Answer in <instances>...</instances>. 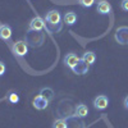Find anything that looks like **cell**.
<instances>
[{
	"label": "cell",
	"mask_w": 128,
	"mask_h": 128,
	"mask_svg": "<svg viewBox=\"0 0 128 128\" xmlns=\"http://www.w3.org/2000/svg\"><path fill=\"white\" fill-rule=\"evenodd\" d=\"M96 10H98V13H100V14H109L112 12V5L108 2H105V0H101V2L98 3Z\"/></svg>",
	"instance_id": "ba28073f"
},
{
	"label": "cell",
	"mask_w": 128,
	"mask_h": 128,
	"mask_svg": "<svg viewBox=\"0 0 128 128\" xmlns=\"http://www.w3.org/2000/svg\"><path fill=\"white\" fill-rule=\"evenodd\" d=\"M88 67H90L88 64L81 59V60L76 64V66L72 68V70L76 73V74H78V76H82V74H86V73L88 72Z\"/></svg>",
	"instance_id": "8992f818"
},
{
	"label": "cell",
	"mask_w": 128,
	"mask_h": 128,
	"mask_svg": "<svg viewBox=\"0 0 128 128\" xmlns=\"http://www.w3.org/2000/svg\"><path fill=\"white\" fill-rule=\"evenodd\" d=\"M120 8H122V10H124V12H128V0H122Z\"/></svg>",
	"instance_id": "ac0fdd59"
},
{
	"label": "cell",
	"mask_w": 128,
	"mask_h": 128,
	"mask_svg": "<svg viewBox=\"0 0 128 128\" xmlns=\"http://www.w3.org/2000/svg\"><path fill=\"white\" fill-rule=\"evenodd\" d=\"M8 100H9V102H12V104H17L19 101V96L16 92H10L8 95Z\"/></svg>",
	"instance_id": "e0dca14e"
},
{
	"label": "cell",
	"mask_w": 128,
	"mask_h": 128,
	"mask_svg": "<svg viewBox=\"0 0 128 128\" xmlns=\"http://www.w3.org/2000/svg\"><path fill=\"white\" fill-rule=\"evenodd\" d=\"M52 128H68V126L64 119H56L52 124Z\"/></svg>",
	"instance_id": "9a60e30c"
},
{
	"label": "cell",
	"mask_w": 128,
	"mask_h": 128,
	"mask_svg": "<svg viewBox=\"0 0 128 128\" xmlns=\"http://www.w3.org/2000/svg\"><path fill=\"white\" fill-rule=\"evenodd\" d=\"M34 108L37 109V110H44L48 108V105H49V100H46L45 98H42V96H36V98L34 99Z\"/></svg>",
	"instance_id": "52a82bcc"
},
{
	"label": "cell",
	"mask_w": 128,
	"mask_h": 128,
	"mask_svg": "<svg viewBox=\"0 0 128 128\" xmlns=\"http://www.w3.org/2000/svg\"><path fill=\"white\" fill-rule=\"evenodd\" d=\"M13 51L18 56H24L28 52V46H27V44L24 41H17L13 45Z\"/></svg>",
	"instance_id": "277c9868"
},
{
	"label": "cell",
	"mask_w": 128,
	"mask_h": 128,
	"mask_svg": "<svg viewBox=\"0 0 128 128\" xmlns=\"http://www.w3.org/2000/svg\"><path fill=\"white\" fill-rule=\"evenodd\" d=\"M40 96H42V98H45L46 100H51L52 98H54V92H52V90L50 88H42L40 91Z\"/></svg>",
	"instance_id": "5bb4252c"
},
{
	"label": "cell",
	"mask_w": 128,
	"mask_h": 128,
	"mask_svg": "<svg viewBox=\"0 0 128 128\" xmlns=\"http://www.w3.org/2000/svg\"><path fill=\"white\" fill-rule=\"evenodd\" d=\"M82 60L83 62H86L88 66H91V64H94L95 63V60H96V55H95V52L94 51H86L84 54L82 55Z\"/></svg>",
	"instance_id": "4fadbf2b"
},
{
	"label": "cell",
	"mask_w": 128,
	"mask_h": 128,
	"mask_svg": "<svg viewBox=\"0 0 128 128\" xmlns=\"http://www.w3.org/2000/svg\"><path fill=\"white\" fill-rule=\"evenodd\" d=\"M45 28V22L41 17H35L31 19L30 22V31H35V32H40Z\"/></svg>",
	"instance_id": "3957f363"
},
{
	"label": "cell",
	"mask_w": 128,
	"mask_h": 128,
	"mask_svg": "<svg viewBox=\"0 0 128 128\" xmlns=\"http://www.w3.org/2000/svg\"><path fill=\"white\" fill-rule=\"evenodd\" d=\"M78 4L83 8H91L95 4V0H78Z\"/></svg>",
	"instance_id": "2e32d148"
},
{
	"label": "cell",
	"mask_w": 128,
	"mask_h": 128,
	"mask_svg": "<svg viewBox=\"0 0 128 128\" xmlns=\"http://www.w3.org/2000/svg\"><path fill=\"white\" fill-rule=\"evenodd\" d=\"M60 19H62V16L58 10H50L46 14V22L50 26H55V24L60 23Z\"/></svg>",
	"instance_id": "5b68a950"
},
{
	"label": "cell",
	"mask_w": 128,
	"mask_h": 128,
	"mask_svg": "<svg viewBox=\"0 0 128 128\" xmlns=\"http://www.w3.org/2000/svg\"><path fill=\"white\" fill-rule=\"evenodd\" d=\"M5 73V64L3 62H0V76H3Z\"/></svg>",
	"instance_id": "d6986e66"
},
{
	"label": "cell",
	"mask_w": 128,
	"mask_h": 128,
	"mask_svg": "<svg viewBox=\"0 0 128 128\" xmlns=\"http://www.w3.org/2000/svg\"><path fill=\"white\" fill-rule=\"evenodd\" d=\"M12 36V28L8 24H0V38L6 41Z\"/></svg>",
	"instance_id": "9c48e42d"
},
{
	"label": "cell",
	"mask_w": 128,
	"mask_h": 128,
	"mask_svg": "<svg viewBox=\"0 0 128 128\" xmlns=\"http://www.w3.org/2000/svg\"><path fill=\"white\" fill-rule=\"evenodd\" d=\"M80 60H81V59H80L76 54H68L66 58H64V63H66L69 68H73Z\"/></svg>",
	"instance_id": "8fae6325"
},
{
	"label": "cell",
	"mask_w": 128,
	"mask_h": 128,
	"mask_svg": "<svg viewBox=\"0 0 128 128\" xmlns=\"http://www.w3.org/2000/svg\"><path fill=\"white\" fill-rule=\"evenodd\" d=\"M109 105V99L105 95H99L96 96L94 100V108L98 110H105Z\"/></svg>",
	"instance_id": "7a4b0ae2"
},
{
	"label": "cell",
	"mask_w": 128,
	"mask_h": 128,
	"mask_svg": "<svg viewBox=\"0 0 128 128\" xmlns=\"http://www.w3.org/2000/svg\"><path fill=\"white\" fill-rule=\"evenodd\" d=\"M88 114V108L84 104H80L77 105V108H76V115L80 116V118H84V116H87Z\"/></svg>",
	"instance_id": "7c38bea8"
},
{
	"label": "cell",
	"mask_w": 128,
	"mask_h": 128,
	"mask_svg": "<svg viewBox=\"0 0 128 128\" xmlns=\"http://www.w3.org/2000/svg\"><path fill=\"white\" fill-rule=\"evenodd\" d=\"M114 38L120 45H128V27L127 26L118 27V30L114 34Z\"/></svg>",
	"instance_id": "6da1fadb"
},
{
	"label": "cell",
	"mask_w": 128,
	"mask_h": 128,
	"mask_svg": "<svg viewBox=\"0 0 128 128\" xmlns=\"http://www.w3.org/2000/svg\"><path fill=\"white\" fill-rule=\"evenodd\" d=\"M64 23H66L67 26H73L74 23L77 22V14L74 12H68L64 14Z\"/></svg>",
	"instance_id": "30bf717a"
},
{
	"label": "cell",
	"mask_w": 128,
	"mask_h": 128,
	"mask_svg": "<svg viewBox=\"0 0 128 128\" xmlns=\"http://www.w3.org/2000/svg\"><path fill=\"white\" fill-rule=\"evenodd\" d=\"M123 105H124V109L128 110V95L124 98V101H123Z\"/></svg>",
	"instance_id": "ffe728a7"
}]
</instances>
